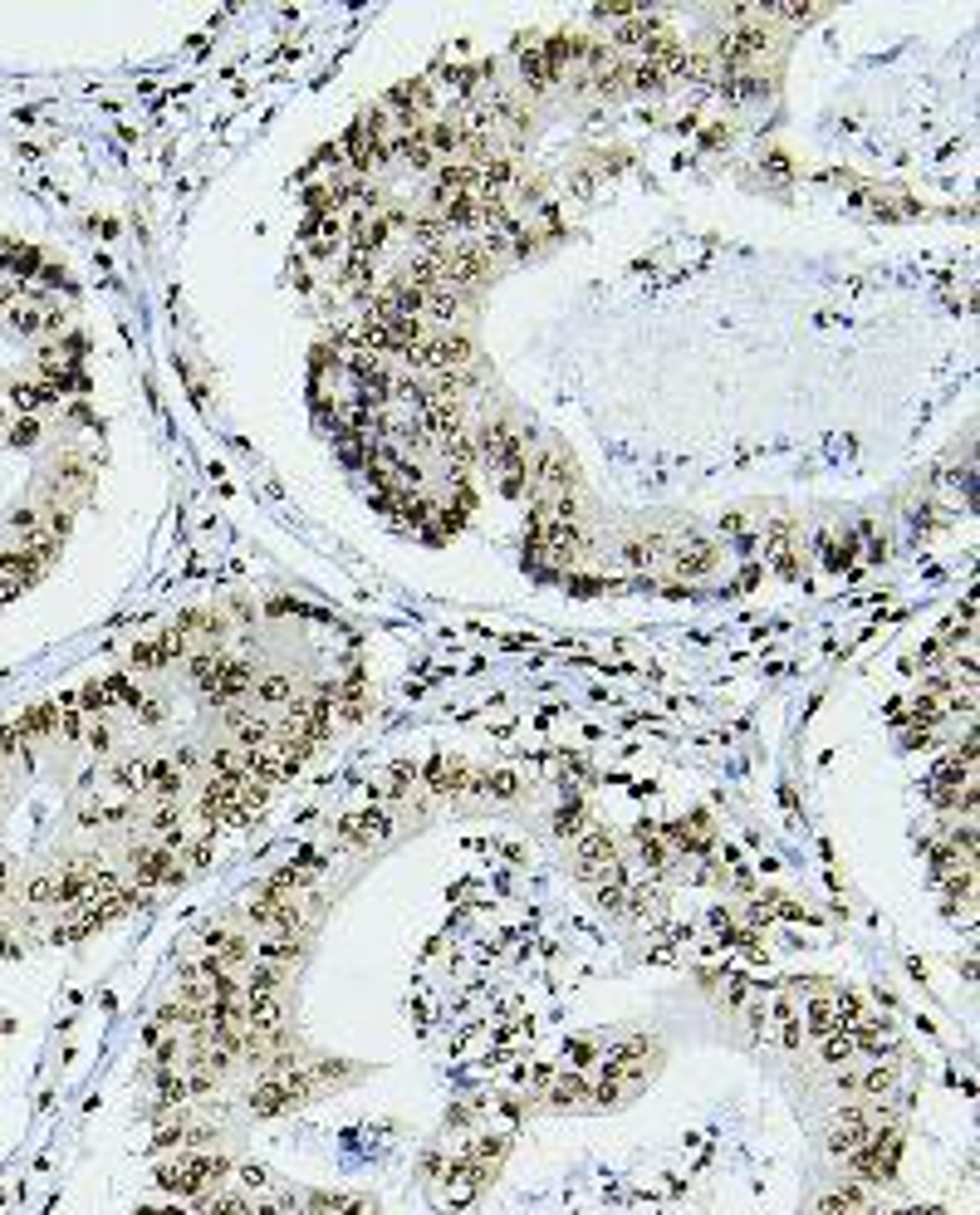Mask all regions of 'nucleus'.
<instances>
[{"label":"nucleus","mask_w":980,"mask_h":1215,"mask_svg":"<svg viewBox=\"0 0 980 1215\" xmlns=\"http://www.w3.org/2000/svg\"><path fill=\"white\" fill-rule=\"evenodd\" d=\"M294 696V687L284 676H260L255 681V701H265V706H280V701H289Z\"/></svg>","instance_id":"aec40b11"},{"label":"nucleus","mask_w":980,"mask_h":1215,"mask_svg":"<svg viewBox=\"0 0 980 1215\" xmlns=\"http://www.w3.org/2000/svg\"><path fill=\"white\" fill-rule=\"evenodd\" d=\"M225 1176V1162L221 1157H206V1152H182L177 1162L158 1167V1186L167 1196H206L211 1181Z\"/></svg>","instance_id":"f03ea898"},{"label":"nucleus","mask_w":980,"mask_h":1215,"mask_svg":"<svg viewBox=\"0 0 980 1215\" xmlns=\"http://www.w3.org/2000/svg\"><path fill=\"white\" fill-rule=\"evenodd\" d=\"M133 667H137V671H163V667H172V657H167L163 637H147V642H137V647H133Z\"/></svg>","instance_id":"a211bd4d"},{"label":"nucleus","mask_w":980,"mask_h":1215,"mask_svg":"<svg viewBox=\"0 0 980 1215\" xmlns=\"http://www.w3.org/2000/svg\"><path fill=\"white\" fill-rule=\"evenodd\" d=\"M79 740H84L89 750H99V755H104V750H108V726H84V735H79Z\"/></svg>","instance_id":"4be33fe9"},{"label":"nucleus","mask_w":980,"mask_h":1215,"mask_svg":"<svg viewBox=\"0 0 980 1215\" xmlns=\"http://www.w3.org/2000/svg\"><path fill=\"white\" fill-rule=\"evenodd\" d=\"M545 1098H549L554 1108H569V1103H583V1098H588V1083H583L579 1074H559L554 1083H545Z\"/></svg>","instance_id":"f3484780"},{"label":"nucleus","mask_w":980,"mask_h":1215,"mask_svg":"<svg viewBox=\"0 0 980 1215\" xmlns=\"http://www.w3.org/2000/svg\"><path fill=\"white\" fill-rule=\"evenodd\" d=\"M339 246H343V225H339V216H314V221H310V231H305V251H310L314 260H329Z\"/></svg>","instance_id":"0eeeda50"},{"label":"nucleus","mask_w":980,"mask_h":1215,"mask_svg":"<svg viewBox=\"0 0 980 1215\" xmlns=\"http://www.w3.org/2000/svg\"><path fill=\"white\" fill-rule=\"evenodd\" d=\"M0 892H6V858H0Z\"/></svg>","instance_id":"b1692460"},{"label":"nucleus","mask_w":980,"mask_h":1215,"mask_svg":"<svg viewBox=\"0 0 980 1215\" xmlns=\"http://www.w3.org/2000/svg\"><path fill=\"white\" fill-rule=\"evenodd\" d=\"M11 422H15V412H11V407H0V431H6Z\"/></svg>","instance_id":"5701e85b"},{"label":"nucleus","mask_w":980,"mask_h":1215,"mask_svg":"<svg viewBox=\"0 0 980 1215\" xmlns=\"http://www.w3.org/2000/svg\"><path fill=\"white\" fill-rule=\"evenodd\" d=\"M412 358H417L422 368H431V372H451V368L471 363V343H466V339H431V343H417Z\"/></svg>","instance_id":"423d86ee"},{"label":"nucleus","mask_w":980,"mask_h":1215,"mask_svg":"<svg viewBox=\"0 0 980 1215\" xmlns=\"http://www.w3.org/2000/svg\"><path fill=\"white\" fill-rule=\"evenodd\" d=\"M574 858H579V877H609L613 873V839L603 828H583L574 839Z\"/></svg>","instance_id":"7ed1b4c3"},{"label":"nucleus","mask_w":980,"mask_h":1215,"mask_svg":"<svg viewBox=\"0 0 980 1215\" xmlns=\"http://www.w3.org/2000/svg\"><path fill=\"white\" fill-rule=\"evenodd\" d=\"M6 441H11V446H35V441H40V417H15V422L6 427Z\"/></svg>","instance_id":"412c9836"},{"label":"nucleus","mask_w":980,"mask_h":1215,"mask_svg":"<svg viewBox=\"0 0 980 1215\" xmlns=\"http://www.w3.org/2000/svg\"><path fill=\"white\" fill-rule=\"evenodd\" d=\"M809 1034H818V1039H828V1034H839L844 1029V1020H839V1005H834V995H818V1000H809V1010H804V1020H799Z\"/></svg>","instance_id":"9b49d317"},{"label":"nucleus","mask_w":980,"mask_h":1215,"mask_svg":"<svg viewBox=\"0 0 980 1215\" xmlns=\"http://www.w3.org/2000/svg\"><path fill=\"white\" fill-rule=\"evenodd\" d=\"M818 1210H823V1215H863V1210H868V1186L853 1181V1186H844V1191H834V1196H823Z\"/></svg>","instance_id":"4468645a"},{"label":"nucleus","mask_w":980,"mask_h":1215,"mask_svg":"<svg viewBox=\"0 0 980 1215\" xmlns=\"http://www.w3.org/2000/svg\"><path fill=\"white\" fill-rule=\"evenodd\" d=\"M490 1181V1171H481V1167H471V1162H457L451 1167V1186H446V1200L451 1205H471L476 1200V1191Z\"/></svg>","instance_id":"1a4fd4ad"},{"label":"nucleus","mask_w":980,"mask_h":1215,"mask_svg":"<svg viewBox=\"0 0 980 1215\" xmlns=\"http://www.w3.org/2000/svg\"><path fill=\"white\" fill-rule=\"evenodd\" d=\"M133 863H137V887H142V892L167 887V882L182 877V858L167 853V848H142V853H133Z\"/></svg>","instance_id":"20e7f679"},{"label":"nucleus","mask_w":980,"mask_h":1215,"mask_svg":"<svg viewBox=\"0 0 980 1215\" xmlns=\"http://www.w3.org/2000/svg\"><path fill=\"white\" fill-rule=\"evenodd\" d=\"M760 49H765V35H760V30H735V35H726L721 59H726V64H745L750 54H760Z\"/></svg>","instance_id":"dca6fc26"},{"label":"nucleus","mask_w":980,"mask_h":1215,"mask_svg":"<svg viewBox=\"0 0 980 1215\" xmlns=\"http://www.w3.org/2000/svg\"><path fill=\"white\" fill-rule=\"evenodd\" d=\"M554 828L564 833V839H579V833H583V828H593V823H588L583 804H579V799H569V804L559 809V823H554Z\"/></svg>","instance_id":"6ab92c4d"},{"label":"nucleus","mask_w":980,"mask_h":1215,"mask_svg":"<svg viewBox=\"0 0 980 1215\" xmlns=\"http://www.w3.org/2000/svg\"><path fill=\"white\" fill-rule=\"evenodd\" d=\"M388 833H393V818H388L383 809H363V814H348V818L339 823V839H343V844H353V848L383 844Z\"/></svg>","instance_id":"39448f33"},{"label":"nucleus","mask_w":980,"mask_h":1215,"mask_svg":"<svg viewBox=\"0 0 980 1215\" xmlns=\"http://www.w3.org/2000/svg\"><path fill=\"white\" fill-rule=\"evenodd\" d=\"M128 814H133V794H128V789H118V785H113V789H104V794L84 809V818H89V823H123Z\"/></svg>","instance_id":"9d476101"},{"label":"nucleus","mask_w":980,"mask_h":1215,"mask_svg":"<svg viewBox=\"0 0 980 1215\" xmlns=\"http://www.w3.org/2000/svg\"><path fill=\"white\" fill-rule=\"evenodd\" d=\"M647 1058H652V1044L647 1039H628V1044H613L603 1053V1079L593 1088L598 1103H618L628 1088H638L647 1079Z\"/></svg>","instance_id":"f257e3e1"},{"label":"nucleus","mask_w":980,"mask_h":1215,"mask_svg":"<svg viewBox=\"0 0 980 1215\" xmlns=\"http://www.w3.org/2000/svg\"><path fill=\"white\" fill-rule=\"evenodd\" d=\"M667 839H671L676 848L701 853V848L711 844V823H706V814H692V818H682V823H671V828H667Z\"/></svg>","instance_id":"f8f14e48"},{"label":"nucleus","mask_w":980,"mask_h":1215,"mask_svg":"<svg viewBox=\"0 0 980 1215\" xmlns=\"http://www.w3.org/2000/svg\"><path fill=\"white\" fill-rule=\"evenodd\" d=\"M294 1108V1093H289V1083L280 1079V1074H270L255 1093H251V1112H260V1117H275V1112H289Z\"/></svg>","instance_id":"6e6552de"},{"label":"nucleus","mask_w":980,"mask_h":1215,"mask_svg":"<svg viewBox=\"0 0 980 1215\" xmlns=\"http://www.w3.org/2000/svg\"><path fill=\"white\" fill-rule=\"evenodd\" d=\"M520 74H524V84H535V89H549L559 74L549 69V59H545V49L540 44H530V49H520Z\"/></svg>","instance_id":"2eb2a0df"},{"label":"nucleus","mask_w":980,"mask_h":1215,"mask_svg":"<svg viewBox=\"0 0 980 1215\" xmlns=\"http://www.w3.org/2000/svg\"><path fill=\"white\" fill-rule=\"evenodd\" d=\"M147 789H153L163 804H172L182 794V770L177 759H158V765H147Z\"/></svg>","instance_id":"ddd939ff"}]
</instances>
